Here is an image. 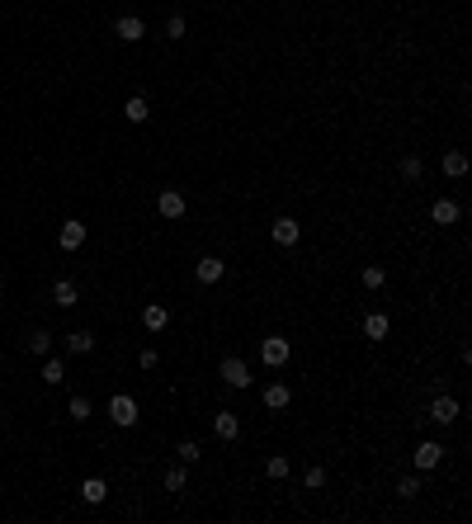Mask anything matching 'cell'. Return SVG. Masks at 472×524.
<instances>
[{
  "label": "cell",
  "mask_w": 472,
  "mask_h": 524,
  "mask_svg": "<svg viewBox=\"0 0 472 524\" xmlns=\"http://www.w3.org/2000/svg\"><path fill=\"white\" fill-rule=\"evenodd\" d=\"M288 354H293V345H288L283 335H269L265 345H260V359H265L269 368H283V364H288Z\"/></svg>",
  "instance_id": "obj_1"
},
{
  "label": "cell",
  "mask_w": 472,
  "mask_h": 524,
  "mask_svg": "<svg viewBox=\"0 0 472 524\" xmlns=\"http://www.w3.org/2000/svg\"><path fill=\"white\" fill-rule=\"evenodd\" d=\"M109 420H113V425H137V401H132V397H128V392H118V397H113L109 401Z\"/></svg>",
  "instance_id": "obj_2"
},
{
  "label": "cell",
  "mask_w": 472,
  "mask_h": 524,
  "mask_svg": "<svg viewBox=\"0 0 472 524\" xmlns=\"http://www.w3.org/2000/svg\"><path fill=\"white\" fill-rule=\"evenodd\" d=\"M218 373H222L227 387H251V368H246V359H222Z\"/></svg>",
  "instance_id": "obj_3"
},
{
  "label": "cell",
  "mask_w": 472,
  "mask_h": 524,
  "mask_svg": "<svg viewBox=\"0 0 472 524\" xmlns=\"http://www.w3.org/2000/svg\"><path fill=\"white\" fill-rule=\"evenodd\" d=\"M113 33H118V43H142V38H147V24H142L137 15H123L113 24Z\"/></svg>",
  "instance_id": "obj_4"
},
{
  "label": "cell",
  "mask_w": 472,
  "mask_h": 524,
  "mask_svg": "<svg viewBox=\"0 0 472 524\" xmlns=\"http://www.w3.org/2000/svg\"><path fill=\"white\" fill-rule=\"evenodd\" d=\"M269 237L279 241V246H298V237H302V227L293 223V218H274V227H269Z\"/></svg>",
  "instance_id": "obj_5"
},
{
  "label": "cell",
  "mask_w": 472,
  "mask_h": 524,
  "mask_svg": "<svg viewBox=\"0 0 472 524\" xmlns=\"http://www.w3.org/2000/svg\"><path fill=\"white\" fill-rule=\"evenodd\" d=\"M80 241H85V223L66 218V227L57 232V246H62V251H80Z\"/></svg>",
  "instance_id": "obj_6"
},
{
  "label": "cell",
  "mask_w": 472,
  "mask_h": 524,
  "mask_svg": "<svg viewBox=\"0 0 472 524\" xmlns=\"http://www.w3.org/2000/svg\"><path fill=\"white\" fill-rule=\"evenodd\" d=\"M194 274H199V284H218L222 274H227V265H222L218 255H204V260L194 265Z\"/></svg>",
  "instance_id": "obj_7"
},
{
  "label": "cell",
  "mask_w": 472,
  "mask_h": 524,
  "mask_svg": "<svg viewBox=\"0 0 472 524\" xmlns=\"http://www.w3.org/2000/svg\"><path fill=\"white\" fill-rule=\"evenodd\" d=\"M156 208H161V218H185V194H180V189H161Z\"/></svg>",
  "instance_id": "obj_8"
},
{
  "label": "cell",
  "mask_w": 472,
  "mask_h": 524,
  "mask_svg": "<svg viewBox=\"0 0 472 524\" xmlns=\"http://www.w3.org/2000/svg\"><path fill=\"white\" fill-rule=\"evenodd\" d=\"M430 218H435L440 227H454L458 223V204L454 199H435V204H430Z\"/></svg>",
  "instance_id": "obj_9"
},
{
  "label": "cell",
  "mask_w": 472,
  "mask_h": 524,
  "mask_svg": "<svg viewBox=\"0 0 472 524\" xmlns=\"http://www.w3.org/2000/svg\"><path fill=\"white\" fill-rule=\"evenodd\" d=\"M166 321H170V312H166L161 302H147V307H142V326H147V331H166Z\"/></svg>",
  "instance_id": "obj_10"
},
{
  "label": "cell",
  "mask_w": 472,
  "mask_h": 524,
  "mask_svg": "<svg viewBox=\"0 0 472 524\" xmlns=\"http://www.w3.org/2000/svg\"><path fill=\"white\" fill-rule=\"evenodd\" d=\"M430 420H440V425L458 420V401L454 397H435V401H430Z\"/></svg>",
  "instance_id": "obj_11"
},
{
  "label": "cell",
  "mask_w": 472,
  "mask_h": 524,
  "mask_svg": "<svg viewBox=\"0 0 472 524\" xmlns=\"http://www.w3.org/2000/svg\"><path fill=\"white\" fill-rule=\"evenodd\" d=\"M288 401H293V392H288L283 382H269V387H265V406H269V411H283Z\"/></svg>",
  "instance_id": "obj_12"
},
{
  "label": "cell",
  "mask_w": 472,
  "mask_h": 524,
  "mask_svg": "<svg viewBox=\"0 0 472 524\" xmlns=\"http://www.w3.org/2000/svg\"><path fill=\"white\" fill-rule=\"evenodd\" d=\"M440 458H444V449L435 444V439H425V444L416 449V468H440Z\"/></svg>",
  "instance_id": "obj_13"
},
{
  "label": "cell",
  "mask_w": 472,
  "mask_h": 524,
  "mask_svg": "<svg viewBox=\"0 0 472 524\" xmlns=\"http://www.w3.org/2000/svg\"><path fill=\"white\" fill-rule=\"evenodd\" d=\"M236 430H241V425H236L232 411H218V416H213V435H218V439H236Z\"/></svg>",
  "instance_id": "obj_14"
},
{
  "label": "cell",
  "mask_w": 472,
  "mask_h": 524,
  "mask_svg": "<svg viewBox=\"0 0 472 524\" xmlns=\"http://www.w3.org/2000/svg\"><path fill=\"white\" fill-rule=\"evenodd\" d=\"M90 349H94L90 331H71V335H66V354H90Z\"/></svg>",
  "instance_id": "obj_15"
},
{
  "label": "cell",
  "mask_w": 472,
  "mask_h": 524,
  "mask_svg": "<svg viewBox=\"0 0 472 524\" xmlns=\"http://www.w3.org/2000/svg\"><path fill=\"white\" fill-rule=\"evenodd\" d=\"M104 496H109V487H104L99 477H90V482H80V501H90V506H99Z\"/></svg>",
  "instance_id": "obj_16"
},
{
  "label": "cell",
  "mask_w": 472,
  "mask_h": 524,
  "mask_svg": "<svg viewBox=\"0 0 472 524\" xmlns=\"http://www.w3.org/2000/svg\"><path fill=\"white\" fill-rule=\"evenodd\" d=\"M52 302H62V307H76V284H71V279H57V284H52Z\"/></svg>",
  "instance_id": "obj_17"
},
{
  "label": "cell",
  "mask_w": 472,
  "mask_h": 524,
  "mask_svg": "<svg viewBox=\"0 0 472 524\" xmlns=\"http://www.w3.org/2000/svg\"><path fill=\"white\" fill-rule=\"evenodd\" d=\"M147 113H151V109H147V99H142V95H132V99L123 104V118H128V123H147Z\"/></svg>",
  "instance_id": "obj_18"
},
{
  "label": "cell",
  "mask_w": 472,
  "mask_h": 524,
  "mask_svg": "<svg viewBox=\"0 0 472 524\" xmlns=\"http://www.w3.org/2000/svg\"><path fill=\"white\" fill-rule=\"evenodd\" d=\"M444 175H468V156H463V151H444Z\"/></svg>",
  "instance_id": "obj_19"
},
{
  "label": "cell",
  "mask_w": 472,
  "mask_h": 524,
  "mask_svg": "<svg viewBox=\"0 0 472 524\" xmlns=\"http://www.w3.org/2000/svg\"><path fill=\"white\" fill-rule=\"evenodd\" d=\"M364 335H368V340H383V335H387V317H383V312L364 317Z\"/></svg>",
  "instance_id": "obj_20"
},
{
  "label": "cell",
  "mask_w": 472,
  "mask_h": 524,
  "mask_svg": "<svg viewBox=\"0 0 472 524\" xmlns=\"http://www.w3.org/2000/svg\"><path fill=\"white\" fill-rule=\"evenodd\" d=\"M47 349H52V335H47V331H33V335H29V354H47Z\"/></svg>",
  "instance_id": "obj_21"
},
{
  "label": "cell",
  "mask_w": 472,
  "mask_h": 524,
  "mask_svg": "<svg viewBox=\"0 0 472 524\" xmlns=\"http://www.w3.org/2000/svg\"><path fill=\"white\" fill-rule=\"evenodd\" d=\"M66 411H71V420H90V401H85V397H71V401H66Z\"/></svg>",
  "instance_id": "obj_22"
},
{
  "label": "cell",
  "mask_w": 472,
  "mask_h": 524,
  "mask_svg": "<svg viewBox=\"0 0 472 524\" xmlns=\"http://www.w3.org/2000/svg\"><path fill=\"white\" fill-rule=\"evenodd\" d=\"M359 279H364V288H383V279H387V274L378 270V265H364V274H359Z\"/></svg>",
  "instance_id": "obj_23"
},
{
  "label": "cell",
  "mask_w": 472,
  "mask_h": 524,
  "mask_svg": "<svg viewBox=\"0 0 472 524\" xmlns=\"http://www.w3.org/2000/svg\"><path fill=\"white\" fill-rule=\"evenodd\" d=\"M62 378H66L62 359H47V364H43V382H62Z\"/></svg>",
  "instance_id": "obj_24"
},
{
  "label": "cell",
  "mask_w": 472,
  "mask_h": 524,
  "mask_svg": "<svg viewBox=\"0 0 472 524\" xmlns=\"http://www.w3.org/2000/svg\"><path fill=\"white\" fill-rule=\"evenodd\" d=\"M265 473H269V477H288V458H283V454H274V458L265 463Z\"/></svg>",
  "instance_id": "obj_25"
},
{
  "label": "cell",
  "mask_w": 472,
  "mask_h": 524,
  "mask_svg": "<svg viewBox=\"0 0 472 524\" xmlns=\"http://www.w3.org/2000/svg\"><path fill=\"white\" fill-rule=\"evenodd\" d=\"M166 492H185V468H170V473H166Z\"/></svg>",
  "instance_id": "obj_26"
},
{
  "label": "cell",
  "mask_w": 472,
  "mask_h": 524,
  "mask_svg": "<svg viewBox=\"0 0 472 524\" xmlns=\"http://www.w3.org/2000/svg\"><path fill=\"white\" fill-rule=\"evenodd\" d=\"M402 175H406V180H421V156H406V161H402Z\"/></svg>",
  "instance_id": "obj_27"
},
{
  "label": "cell",
  "mask_w": 472,
  "mask_h": 524,
  "mask_svg": "<svg viewBox=\"0 0 472 524\" xmlns=\"http://www.w3.org/2000/svg\"><path fill=\"white\" fill-rule=\"evenodd\" d=\"M175 454H180V463H194V458H199V444H194V439H185Z\"/></svg>",
  "instance_id": "obj_28"
},
{
  "label": "cell",
  "mask_w": 472,
  "mask_h": 524,
  "mask_svg": "<svg viewBox=\"0 0 472 524\" xmlns=\"http://www.w3.org/2000/svg\"><path fill=\"white\" fill-rule=\"evenodd\" d=\"M307 487H312V492H316V487H326V468H307Z\"/></svg>",
  "instance_id": "obj_29"
},
{
  "label": "cell",
  "mask_w": 472,
  "mask_h": 524,
  "mask_svg": "<svg viewBox=\"0 0 472 524\" xmlns=\"http://www.w3.org/2000/svg\"><path fill=\"white\" fill-rule=\"evenodd\" d=\"M166 33H170V38H185V19H180V15H170V24H166Z\"/></svg>",
  "instance_id": "obj_30"
},
{
  "label": "cell",
  "mask_w": 472,
  "mask_h": 524,
  "mask_svg": "<svg viewBox=\"0 0 472 524\" xmlns=\"http://www.w3.org/2000/svg\"><path fill=\"white\" fill-rule=\"evenodd\" d=\"M397 492H402V496H416V492H421V482H416V477H402V487H397Z\"/></svg>",
  "instance_id": "obj_31"
}]
</instances>
